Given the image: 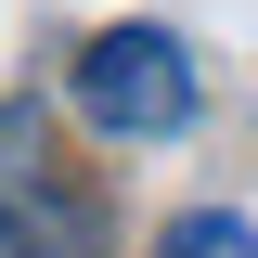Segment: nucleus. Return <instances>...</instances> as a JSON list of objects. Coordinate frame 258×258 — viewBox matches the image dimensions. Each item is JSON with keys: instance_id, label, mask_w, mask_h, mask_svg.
I'll use <instances>...</instances> for the list:
<instances>
[{"instance_id": "1", "label": "nucleus", "mask_w": 258, "mask_h": 258, "mask_svg": "<svg viewBox=\"0 0 258 258\" xmlns=\"http://www.w3.org/2000/svg\"><path fill=\"white\" fill-rule=\"evenodd\" d=\"M64 103H78L103 142H168V129H194L207 78H194V52L168 26H103V39H78V64H64Z\"/></svg>"}, {"instance_id": "2", "label": "nucleus", "mask_w": 258, "mask_h": 258, "mask_svg": "<svg viewBox=\"0 0 258 258\" xmlns=\"http://www.w3.org/2000/svg\"><path fill=\"white\" fill-rule=\"evenodd\" d=\"M103 232H91V207L39 168V181H0V258H91Z\"/></svg>"}, {"instance_id": "3", "label": "nucleus", "mask_w": 258, "mask_h": 258, "mask_svg": "<svg viewBox=\"0 0 258 258\" xmlns=\"http://www.w3.org/2000/svg\"><path fill=\"white\" fill-rule=\"evenodd\" d=\"M155 258H258V220L245 207H181V220L155 232Z\"/></svg>"}, {"instance_id": "4", "label": "nucleus", "mask_w": 258, "mask_h": 258, "mask_svg": "<svg viewBox=\"0 0 258 258\" xmlns=\"http://www.w3.org/2000/svg\"><path fill=\"white\" fill-rule=\"evenodd\" d=\"M52 142H39V103H0V181H39Z\"/></svg>"}]
</instances>
